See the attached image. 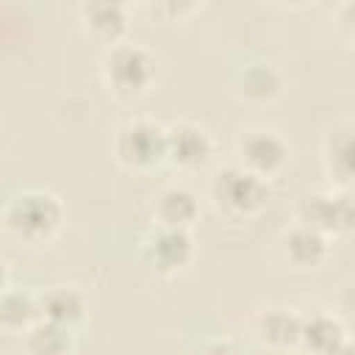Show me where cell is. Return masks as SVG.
I'll list each match as a JSON object with an SVG mask.
<instances>
[{
  "mask_svg": "<svg viewBox=\"0 0 355 355\" xmlns=\"http://www.w3.org/2000/svg\"><path fill=\"white\" fill-rule=\"evenodd\" d=\"M214 158L211 133L194 119H175L166 125V164L183 172L202 169Z\"/></svg>",
  "mask_w": 355,
  "mask_h": 355,
  "instance_id": "cell-8",
  "label": "cell"
},
{
  "mask_svg": "<svg viewBox=\"0 0 355 355\" xmlns=\"http://www.w3.org/2000/svg\"><path fill=\"white\" fill-rule=\"evenodd\" d=\"M64 222L58 194L47 189H22L3 208V227L22 244H47Z\"/></svg>",
  "mask_w": 355,
  "mask_h": 355,
  "instance_id": "cell-1",
  "label": "cell"
},
{
  "mask_svg": "<svg viewBox=\"0 0 355 355\" xmlns=\"http://www.w3.org/2000/svg\"><path fill=\"white\" fill-rule=\"evenodd\" d=\"M208 197L219 214L230 219H250L269 202V180L241 164H225L211 175Z\"/></svg>",
  "mask_w": 355,
  "mask_h": 355,
  "instance_id": "cell-3",
  "label": "cell"
},
{
  "mask_svg": "<svg viewBox=\"0 0 355 355\" xmlns=\"http://www.w3.org/2000/svg\"><path fill=\"white\" fill-rule=\"evenodd\" d=\"M36 297H39L42 319L58 322L72 330H78V324L86 319V311H89L86 294L72 283H53V286L42 288Z\"/></svg>",
  "mask_w": 355,
  "mask_h": 355,
  "instance_id": "cell-14",
  "label": "cell"
},
{
  "mask_svg": "<svg viewBox=\"0 0 355 355\" xmlns=\"http://www.w3.org/2000/svg\"><path fill=\"white\" fill-rule=\"evenodd\" d=\"M255 338L272 349H294L302 336V311L291 305H266L252 319Z\"/></svg>",
  "mask_w": 355,
  "mask_h": 355,
  "instance_id": "cell-10",
  "label": "cell"
},
{
  "mask_svg": "<svg viewBox=\"0 0 355 355\" xmlns=\"http://www.w3.org/2000/svg\"><path fill=\"white\" fill-rule=\"evenodd\" d=\"M236 89L241 97H247L252 103L275 100L283 92V72L266 58H252L239 69Z\"/></svg>",
  "mask_w": 355,
  "mask_h": 355,
  "instance_id": "cell-16",
  "label": "cell"
},
{
  "mask_svg": "<svg viewBox=\"0 0 355 355\" xmlns=\"http://www.w3.org/2000/svg\"><path fill=\"white\" fill-rule=\"evenodd\" d=\"M36 319H42L39 313V297L25 291V288H14L6 286L0 294V324L8 333H25Z\"/></svg>",
  "mask_w": 355,
  "mask_h": 355,
  "instance_id": "cell-18",
  "label": "cell"
},
{
  "mask_svg": "<svg viewBox=\"0 0 355 355\" xmlns=\"http://www.w3.org/2000/svg\"><path fill=\"white\" fill-rule=\"evenodd\" d=\"M28 355H72L75 349V330L64 327L50 319H36L22 333Z\"/></svg>",
  "mask_w": 355,
  "mask_h": 355,
  "instance_id": "cell-17",
  "label": "cell"
},
{
  "mask_svg": "<svg viewBox=\"0 0 355 355\" xmlns=\"http://www.w3.org/2000/svg\"><path fill=\"white\" fill-rule=\"evenodd\" d=\"M150 214L155 225L189 227L200 219V197L183 183H166L150 197Z\"/></svg>",
  "mask_w": 355,
  "mask_h": 355,
  "instance_id": "cell-11",
  "label": "cell"
},
{
  "mask_svg": "<svg viewBox=\"0 0 355 355\" xmlns=\"http://www.w3.org/2000/svg\"><path fill=\"white\" fill-rule=\"evenodd\" d=\"M139 258L155 275H178L194 258V236L189 227L150 225L139 239Z\"/></svg>",
  "mask_w": 355,
  "mask_h": 355,
  "instance_id": "cell-6",
  "label": "cell"
},
{
  "mask_svg": "<svg viewBox=\"0 0 355 355\" xmlns=\"http://www.w3.org/2000/svg\"><path fill=\"white\" fill-rule=\"evenodd\" d=\"M330 355H355V338H352V336H347V338H344V341H341Z\"/></svg>",
  "mask_w": 355,
  "mask_h": 355,
  "instance_id": "cell-22",
  "label": "cell"
},
{
  "mask_svg": "<svg viewBox=\"0 0 355 355\" xmlns=\"http://www.w3.org/2000/svg\"><path fill=\"white\" fill-rule=\"evenodd\" d=\"M322 166L330 186L355 189V125L338 122L322 139Z\"/></svg>",
  "mask_w": 355,
  "mask_h": 355,
  "instance_id": "cell-9",
  "label": "cell"
},
{
  "mask_svg": "<svg viewBox=\"0 0 355 355\" xmlns=\"http://www.w3.org/2000/svg\"><path fill=\"white\" fill-rule=\"evenodd\" d=\"M100 75L111 94L133 100L141 97L158 78L155 53L133 39H122L116 44L103 47L100 53Z\"/></svg>",
  "mask_w": 355,
  "mask_h": 355,
  "instance_id": "cell-2",
  "label": "cell"
},
{
  "mask_svg": "<svg viewBox=\"0 0 355 355\" xmlns=\"http://www.w3.org/2000/svg\"><path fill=\"white\" fill-rule=\"evenodd\" d=\"M111 150L125 169L150 172L166 164V125L153 116H128L116 125Z\"/></svg>",
  "mask_w": 355,
  "mask_h": 355,
  "instance_id": "cell-4",
  "label": "cell"
},
{
  "mask_svg": "<svg viewBox=\"0 0 355 355\" xmlns=\"http://www.w3.org/2000/svg\"><path fill=\"white\" fill-rule=\"evenodd\" d=\"M191 355H247V349L230 336H211V338H202L191 349Z\"/></svg>",
  "mask_w": 355,
  "mask_h": 355,
  "instance_id": "cell-19",
  "label": "cell"
},
{
  "mask_svg": "<svg viewBox=\"0 0 355 355\" xmlns=\"http://www.w3.org/2000/svg\"><path fill=\"white\" fill-rule=\"evenodd\" d=\"M80 14V22H83V31L97 39L100 44H116L125 39V31H128V6L125 3H116V0H92V3H80L78 8Z\"/></svg>",
  "mask_w": 355,
  "mask_h": 355,
  "instance_id": "cell-13",
  "label": "cell"
},
{
  "mask_svg": "<svg viewBox=\"0 0 355 355\" xmlns=\"http://www.w3.org/2000/svg\"><path fill=\"white\" fill-rule=\"evenodd\" d=\"M288 161V141L272 128H244L236 136V164L244 169L272 178Z\"/></svg>",
  "mask_w": 355,
  "mask_h": 355,
  "instance_id": "cell-7",
  "label": "cell"
},
{
  "mask_svg": "<svg viewBox=\"0 0 355 355\" xmlns=\"http://www.w3.org/2000/svg\"><path fill=\"white\" fill-rule=\"evenodd\" d=\"M352 291H355V286H352Z\"/></svg>",
  "mask_w": 355,
  "mask_h": 355,
  "instance_id": "cell-23",
  "label": "cell"
},
{
  "mask_svg": "<svg viewBox=\"0 0 355 355\" xmlns=\"http://www.w3.org/2000/svg\"><path fill=\"white\" fill-rule=\"evenodd\" d=\"M294 216L302 225L322 230L324 236H341L355 230V189L322 186L302 191L294 205Z\"/></svg>",
  "mask_w": 355,
  "mask_h": 355,
  "instance_id": "cell-5",
  "label": "cell"
},
{
  "mask_svg": "<svg viewBox=\"0 0 355 355\" xmlns=\"http://www.w3.org/2000/svg\"><path fill=\"white\" fill-rule=\"evenodd\" d=\"M283 258L297 266V269H313L319 263H324V258L330 255V236H324L322 230L302 225L294 219L291 227H286L277 239Z\"/></svg>",
  "mask_w": 355,
  "mask_h": 355,
  "instance_id": "cell-12",
  "label": "cell"
},
{
  "mask_svg": "<svg viewBox=\"0 0 355 355\" xmlns=\"http://www.w3.org/2000/svg\"><path fill=\"white\" fill-rule=\"evenodd\" d=\"M336 25H338L341 36L355 44V0H344L336 8Z\"/></svg>",
  "mask_w": 355,
  "mask_h": 355,
  "instance_id": "cell-21",
  "label": "cell"
},
{
  "mask_svg": "<svg viewBox=\"0 0 355 355\" xmlns=\"http://www.w3.org/2000/svg\"><path fill=\"white\" fill-rule=\"evenodd\" d=\"M144 11L147 14H153L155 19H166V22H175V19H180V17H186V14H191V11H197V3H147L144 6Z\"/></svg>",
  "mask_w": 355,
  "mask_h": 355,
  "instance_id": "cell-20",
  "label": "cell"
},
{
  "mask_svg": "<svg viewBox=\"0 0 355 355\" xmlns=\"http://www.w3.org/2000/svg\"><path fill=\"white\" fill-rule=\"evenodd\" d=\"M347 327L341 324L338 316L316 308L302 313V336H300V349L305 355H330L344 338H347Z\"/></svg>",
  "mask_w": 355,
  "mask_h": 355,
  "instance_id": "cell-15",
  "label": "cell"
}]
</instances>
